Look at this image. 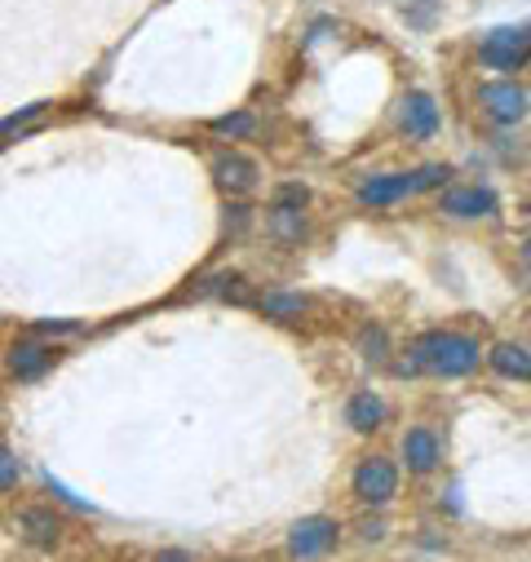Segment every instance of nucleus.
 <instances>
[{
  "instance_id": "obj_1",
  "label": "nucleus",
  "mask_w": 531,
  "mask_h": 562,
  "mask_svg": "<svg viewBox=\"0 0 531 562\" xmlns=\"http://www.w3.org/2000/svg\"><path fill=\"white\" fill-rule=\"evenodd\" d=\"M478 341L474 337H465V333H421L417 341H413V368L417 372H430V376H443V381H452V376H470L474 368H478Z\"/></svg>"
},
{
  "instance_id": "obj_2",
  "label": "nucleus",
  "mask_w": 531,
  "mask_h": 562,
  "mask_svg": "<svg viewBox=\"0 0 531 562\" xmlns=\"http://www.w3.org/2000/svg\"><path fill=\"white\" fill-rule=\"evenodd\" d=\"M350 487H354V501H359V505L381 509V505H389V501L398 496V470H394V461H385V457H363V461L354 465Z\"/></svg>"
},
{
  "instance_id": "obj_3",
  "label": "nucleus",
  "mask_w": 531,
  "mask_h": 562,
  "mask_svg": "<svg viewBox=\"0 0 531 562\" xmlns=\"http://www.w3.org/2000/svg\"><path fill=\"white\" fill-rule=\"evenodd\" d=\"M531 58V36L522 27H496L478 45V63L492 71H522Z\"/></svg>"
},
{
  "instance_id": "obj_4",
  "label": "nucleus",
  "mask_w": 531,
  "mask_h": 562,
  "mask_svg": "<svg viewBox=\"0 0 531 562\" xmlns=\"http://www.w3.org/2000/svg\"><path fill=\"white\" fill-rule=\"evenodd\" d=\"M337 536H341V527L332 522V518H324V514H315V518H302V522H293V531H289V558L293 562H315V558H328L332 549H337Z\"/></svg>"
},
{
  "instance_id": "obj_5",
  "label": "nucleus",
  "mask_w": 531,
  "mask_h": 562,
  "mask_svg": "<svg viewBox=\"0 0 531 562\" xmlns=\"http://www.w3.org/2000/svg\"><path fill=\"white\" fill-rule=\"evenodd\" d=\"M478 106L492 124H518L531 111V93L513 80H487V85H478Z\"/></svg>"
},
{
  "instance_id": "obj_6",
  "label": "nucleus",
  "mask_w": 531,
  "mask_h": 562,
  "mask_svg": "<svg viewBox=\"0 0 531 562\" xmlns=\"http://www.w3.org/2000/svg\"><path fill=\"white\" fill-rule=\"evenodd\" d=\"M398 128H404L408 143H430V137L439 133V106L430 93H408L404 98V111H398Z\"/></svg>"
},
{
  "instance_id": "obj_7",
  "label": "nucleus",
  "mask_w": 531,
  "mask_h": 562,
  "mask_svg": "<svg viewBox=\"0 0 531 562\" xmlns=\"http://www.w3.org/2000/svg\"><path fill=\"white\" fill-rule=\"evenodd\" d=\"M354 195L363 209H389L398 200L417 195V182H413V173H381V178H363Z\"/></svg>"
},
{
  "instance_id": "obj_8",
  "label": "nucleus",
  "mask_w": 531,
  "mask_h": 562,
  "mask_svg": "<svg viewBox=\"0 0 531 562\" xmlns=\"http://www.w3.org/2000/svg\"><path fill=\"white\" fill-rule=\"evenodd\" d=\"M213 178H217L222 191H230V195H248V191L257 187L261 169H257V160H248V156H239V151H222V156L213 160Z\"/></svg>"
},
{
  "instance_id": "obj_9",
  "label": "nucleus",
  "mask_w": 531,
  "mask_h": 562,
  "mask_svg": "<svg viewBox=\"0 0 531 562\" xmlns=\"http://www.w3.org/2000/svg\"><path fill=\"white\" fill-rule=\"evenodd\" d=\"M492 209H496V195H492L487 187H448V191L439 195V213L461 217V222H470V217H487Z\"/></svg>"
},
{
  "instance_id": "obj_10",
  "label": "nucleus",
  "mask_w": 531,
  "mask_h": 562,
  "mask_svg": "<svg viewBox=\"0 0 531 562\" xmlns=\"http://www.w3.org/2000/svg\"><path fill=\"white\" fill-rule=\"evenodd\" d=\"M443 461V448H439V435L430 426H413L404 435V465L408 474H434Z\"/></svg>"
},
{
  "instance_id": "obj_11",
  "label": "nucleus",
  "mask_w": 531,
  "mask_h": 562,
  "mask_svg": "<svg viewBox=\"0 0 531 562\" xmlns=\"http://www.w3.org/2000/svg\"><path fill=\"white\" fill-rule=\"evenodd\" d=\"M385 416H389V407H385V398H381L376 390H359V394H350V403H346V426H350L354 435H376V430L385 426Z\"/></svg>"
},
{
  "instance_id": "obj_12",
  "label": "nucleus",
  "mask_w": 531,
  "mask_h": 562,
  "mask_svg": "<svg viewBox=\"0 0 531 562\" xmlns=\"http://www.w3.org/2000/svg\"><path fill=\"white\" fill-rule=\"evenodd\" d=\"M49 363H54V350L41 346V341H19V346L10 350V372H14L19 381H41V376L49 372Z\"/></svg>"
},
{
  "instance_id": "obj_13",
  "label": "nucleus",
  "mask_w": 531,
  "mask_h": 562,
  "mask_svg": "<svg viewBox=\"0 0 531 562\" xmlns=\"http://www.w3.org/2000/svg\"><path fill=\"white\" fill-rule=\"evenodd\" d=\"M19 527H23V536H27L32 544H41V549H54V544L63 540L58 514H54V509H41V505L23 509V514H19Z\"/></svg>"
},
{
  "instance_id": "obj_14",
  "label": "nucleus",
  "mask_w": 531,
  "mask_h": 562,
  "mask_svg": "<svg viewBox=\"0 0 531 562\" xmlns=\"http://www.w3.org/2000/svg\"><path fill=\"white\" fill-rule=\"evenodd\" d=\"M487 363L492 372H500L505 381H531V355L518 346V341H500L487 350Z\"/></svg>"
},
{
  "instance_id": "obj_15",
  "label": "nucleus",
  "mask_w": 531,
  "mask_h": 562,
  "mask_svg": "<svg viewBox=\"0 0 531 562\" xmlns=\"http://www.w3.org/2000/svg\"><path fill=\"white\" fill-rule=\"evenodd\" d=\"M257 311L266 315V319H275V324H293V319H302L306 311H310V302L302 297V293H266V297H257Z\"/></svg>"
},
{
  "instance_id": "obj_16",
  "label": "nucleus",
  "mask_w": 531,
  "mask_h": 562,
  "mask_svg": "<svg viewBox=\"0 0 531 562\" xmlns=\"http://www.w3.org/2000/svg\"><path fill=\"white\" fill-rule=\"evenodd\" d=\"M271 235L280 239V244H297L302 235H306V213L302 209H293V204H271Z\"/></svg>"
},
{
  "instance_id": "obj_17",
  "label": "nucleus",
  "mask_w": 531,
  "mask_h": 562,
  "mask_svg": "<svg viewBox=\"0 0 531 562\" xmlns=\"http://www.w3.org/2000/svg\"><path fill=\"white\" fill-rule=\"evenodd\" d=\"M354 350H359L368 363H385V355H389V333H385L381 324H363L359 337H354Z\"/></svg>"
},
{
  "instance_id": "obj_18",
  "label": "nucleus",
  "mask_w": 531,
  "mask_h": 562,
  "mask_svg": "<svg viewBox=\"0 0 531 562\" xmlns=\"http://www.w3.org/2000/svg\"><path fill=\"white\" fill-rule=\"evenodd\" d=\"M252 128H257V120L248 111H230V115H217L213 120V133H222V137H248Z\"/></svg>"
},
{
  "instance_id": "obj_19",
  "label": "nucleus",
  "mask_w": 531,
  "mask_h": 562,
  "mask_svg": "<svg viewBox=\"0 0 531 562\" xmlns=\"http://www.w3.org/2000/svg\"><path fill=\"white\" fill-rule=\"evenodd\" d=\"M448 178H452V169H448V165H421V169L413 173L417 191H434V187H443Z\"/></svg>"
},
{
  "instance_id": "obj_20",
  "label": "nucleus",
  "mask_w": 531,
  "mask_h": 562,
  "mask_svg": "<svg viewBox=\"0 0 531 562\" xmlns=\"http://www.w3.org/2000/svg\"><path fill=\"white\" fill-rule=\"evenodd\" d=\"M0 487H5V492L19 487V457L10 448H0Z\"/></svg>"
},
{
  "instance_id": "obj_21",
  "label": "nucleus",
  "mask_w": 531,
  "mask_h": 562,
  "mask_svg": "<svg viewBox=\"0 0 531 562\" xmlns=\"http://www.w3.org/2000/svg\"><path fill=\"white\" fill-rule=\"evenodd\" d=\"M275 204L306 209V204H310V191H306V187H297V182H289V187H280V191H275Z\"/></svg>"
},
{
  "instance_id": "obj_22",
  "label": "nucleus",
  "mask_w": 531,
  "mask_h": 562,
  "mask_svg": "<svg viewBox=\"0 0 531 562\" xmlns=\"http://www.w3.org/2000/svg\"><path fill=\"white\" fill-rule=\"evenodd\" d=\"M381 536H385V522L381 518H368L363 522V540H381Z\"/></svg>"
},
{
  "instance_id": "obj_23",
  "label": "nucleus",
  "mask_w": 531,
  "mask_h": 562,
  "mask_svg": "<svg viewBox=\"0 0 531 562\" xmlns=\"http://www.w3.org/2000/svg\"><path fill=\"white\" fill-rule=\"evenodd\" d=\"M156 562H191V553L187 549H165V553H156Z\"/></svg>"
},
{
  "instance_id": "obj_24",
  "label": "nucleus",
  "mask_w": 531,
  "mask_h": 562,
  "mask_svg": "<svg viewBox=\"0 0 531 562\" xmlns=\"http://www.w3.org/2000/svg\"><path fill=\"white\" fill-rule=\"evenodd\" d=\"M522 261H527V266H531V239H527V244H522Z\"/></svg>"
}]
</instances>
